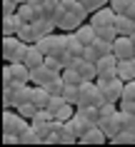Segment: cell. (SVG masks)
Segmentation results:
<instances>
[{
    "label": "cell",
    "mask_w": 135,
    "mask_h": 147,
    "mask_svg": "<svg viewBox=\"0 0 135 147\" xmlns=\"http://www.w3.org/2000/svg\"><path fill=\"white\" fill-rule=\"evenodd\" d=\"M98 87L103 92L105 100H113V102H120L123 97V87H125V80L120 78L118 72H108V75H98Z\"/></svg>",
    "instance_id": "cell-1"
},
{
    "label": "cell",
    "mask_w": 135,
    "mask_h": 147,
    "mask_svg": "<svg viewBox=\"0 0 135 147\" xmlns=\"http://www.w3.org/2000/svg\"><path fill=\"white\" fill-rule=\"evenodd\" d=\"M28 47H30V42L20 40L18 35H5V40H3V57L8 62H23L25 55H28Z\"/></svg>",
    "instance_id": "cell-2"
},
{
    "label": "cell",
    "mask_w": 135,
    "mask_h": 147,
    "mask_svg": "<svg viewBox=\"0 0 135 147\" xmlns=\"http://www.w3.org/2000/svg\"><path fill=\"white\" fill-rule=\"evenodd\" d=\"M30 72L33 70L25 65V62H8L5 70H3V85H25L30 82Z\"/></svg>",
    "instance_id": "cell-3"
},
{
    "label": "cell",
    "mask_w": 135,
    "mask_h": 147,
    "mask_svg": "<svg viewBox=\"0 0 135 147\" xmlns=\"http://www.w3.org/2000/svg\"><path fill=\"white\" fill-rule=\"evenodd\" d=\"M105 97L103 92H100V87H98L95 80H83L80 82V92H78V107H83V105H103Z\"/></svg>",
    "instance_id": "cell-4"
},
{
    "label": "cell",
    "mask_w": 135,
    "mask_h": 147,
    "mask_svg": "<svg viewBox=\"0 0 135 147\" xmlns=\"http://www.w3.org/2000/svg\"><path fill=\"white\" fill-rule=\"evenodd\" d=\"M28 127H30V120L28 117H23L18 110L13 112L10 107H5V112H3V132H13V135L20 137Z\"/></svg>",
    "instance_id": "cell-5"
},
{
    "label": "cell",
    "mask_w": 135,
    "mask_h": 147,
    "mask_svg": "<svg viewBox=\"0 0 135 147\" xmlns=\"http://www.w3.org/2000/svg\"><path fill=\"white\" fill-rule=\"evenodd\" d=\"M113 53L118 60H125V57H135V42L130 35H118L113 40Z\"/></svg>",
    "instance_id": "cell-6"
},
{
    "label": "cell",
    "mask_w": 135,
    "mask_h": 147,
    "mask_svg": "<svg viewBox=\"0 0 135 147\" xmlns=\"http://www.w3.org/2000/svg\"><path fill=\"white\" fill-rule=\"evenodd\" d=\"M115 18H118V13L110 8V5H105V8L95 10V13H90V23L95 25V28H105V25H115Z\"/></svg>",
    "instance_id": "cell-7"
},
{
    "label": "cell",
    "mask_w": 135,
    "mask_h": 147,
    "mask_svg": "<svg viewBox=\"0 0 135 147\" xmlns=\"http://www.w3.org/2000/svg\"><path fill=\"white\" fill-rule=\"evenodd\" d=\"M98 127L108 135V142H110V137H115L123 130V125H120V110H118V115H113V117H100L98 120Z\"/></svg>",
    "instance_id": "cell-8"
},
{
    "label": "cell",
    "mask_w": 135,
    "mask_h": 147,
    "mask_svg": "<svg viewBox=\"0 0 135 147\" xmlns=\"http://www.w3.org/2000/svg\"><path fill=\"white\" fill-rule=\"evenodd\" d=\"M55 75H60V72L50 70L48 65L43 62V65H38V67H33V72H30V82H33V85H48V82L55 78Z\"/></svg>",
    "instance_id": "cell-9"
},
{
    "label": "cell",
    "mask_w": 135,
    "mask_h": 147,
    "mask_svg": "<svg viewBox=\"0 0 135 147\" xmlns=\"http://www.w3.org/2000/svg\"><path fill=\"white\" fill-rule=\"evenodd\" d=\"M75 38L83 42V45H93L95 42V38H98V30H95V25L90 23V20H85V23L80 25V28H75Z\"/></svg>",
    "instance_id": "cell-10"
},
{
    "label": "cell",
    "mask_w": 135,
    "mask_h": 147,
    "mask_svg": "<svg viewBox=\"0 0 135 147\" xmlns=\"http://www.w3.org/2000/svg\"><path fill=\"white\" fill-rule=\"evenodd\" d=\"M18 15H20L23 23H35V20L43 18V10H40V5H33V3H20Z\"/></svg>",
    "instance_id": "cell-11"
},
{
    "label": "cell",
    "mask_w": 135,
    "mask_h": 147,
    "mask_svg": "<svg viewBox=\"0 0 135 147\" xmlns=\"http://www.w3.org/2000/svg\"><path fill=\"white\" fill-rule=\"evenodd\" d=\"M78 142H80V145H103V142H108V135L95 125V127H90L88 132H83Z\"/></svg>",
    "instance_id": "cell-12"
},
{
    "label": "cell",
    "mask_w": 135,
    "mask_h": 147,
    "mask_svg": "<svg viewBox=\"0 0 135 147\" xmlns=\"http://www.w3.org/2000/svg\"><path fill=\"white\" fill-rule=\"evenodd\" d=\"M95 65H98V75L118 72V57H115V53H108V55H103V57H100V60H98Z\"/></svg>",
    "instance_id": "cell-13"
},
{
    "label": "cell",
    "mask_w": 135,
    "mask_h": 147,
    "mask_svg": "<svg viewBox=\"0 0 135 147\" xmlns=\"http://www.w3.org/2000/svg\"><path fill=\"white\" fill-rule=\"evenodd\" d=\"M25 65H28V67H38V65H43V62H45V53H43V50H40L38 45H35V42H30V47H28V55H25Z\"/></svg>",
    "instance_id": "cell-14"
},
{
    "label": "cell",
    "mask_w": 135,
    "mask_h": 147,
    "mask_svg": "<svg viewBox=\"0 0 135 147\" xmlns=\"http://www.w3.org/2000/svg\"><path fill=\"white\" fill-rule=\"evenodd\" d=\"M18 38L25 40V42H38L43 35H40V30L35 28V23H23V25H20V30H18Z\"/></svg>",
    "instance_id": "cell-15"
},
{
    "label": "cell",
    "mask_w": 135,
    "mask_h": 147,
    "mask_svg": "<svg viewBox=\"0 0 135 147\" xmlns=\"http://www.w3.org/2000/svg\"><path fill=\"white\" fill-rule=\"evenodd\" d=\"M20 25H23V20H20V15H18V13L5 15V18H3V38H5V35H18Z\"/></svg>",
    "instance_id": "cell-16"
},
{
    "label": "cell",
    "mask_w": 135,
    "mask_h": 147,
    "mask_svg": "<svg viewBox=\"0 0 135 147\" xmlns=\"http://www.w3.org/2000/svg\"><path fill=\"white\" fill-rule=\"evenodd\" d=\"M118 75L123 80H135V57H125V60H118Z\"/></svg>",
    "instance_id": "cell-17"
},
{
    "label": "cell",
    "mask_w": 135,
    "mask_h": 147,
    "mask_svg": "<svg viewBox=\"0 0 135 147\" xmlns=\"http://www.w3.org/2000/svg\"><path fill=\"white\" fill-rule=\"evenodd\" d=\"M115 28H118V35H130V32L135 30V20L130 15H125V13H118V18H115Z\"/></svg>",
    "instance_id": "cell-18"
},
{
    "label": "cell",
    "mask_w": 135,
    "mask_h": 147,
    "mask_svg": "<svg viewBox=\"0 0 135 147\" xmlns=\"http://www.w3.org/2000/svg\"><path fill=\"white\" fill-rule=\"evenodd\" d=\"M78 72H80V78L83 80H98V65L93 60H80V65H78Z\"/></svg>",
    "instance_id": "cell-19"
},
{
    "label": "cell",
    "mask_w": 135,
    "mask_h": 147,
    "mask_svg": "<svg viewBox=\"0 0 135 147\" xmlns=\"http://www.w3.org/2000/svg\"><path fill=\"white\" fill-rule=\"evenodd\" d=\"M50 97H53V95L48 92V87H45V85H35V87H33V102H35L38 107H48Z\"/></svg>",
    "instance_id": "cell-20"
},
{
    "label": "cell",
    "mask_w": 135,
    "mask_h": 147,
    "mask_svg": "<svg viewBox=\"0 0 135 147\" xmlns=\"http://www.w3.org/2000/svg\"><path fill=\"white\" fill-rule=\"evenodd\" d=\"M43 142H45V140H43V135H40L33 125L23 132V135H20V145H43Z\"/></svg>",
    "instance_id": "cell-21"
},
{
    "label": "cell",
    "mask_w": 135,
    "mask_h": 147,
    "mask_svg": "<svg viewBox=\"0 0 135 147\" xmlns=\"http://www.w3.org/2000/svg\"><path fill=\"white\" fill-rule=\"evenodd\" d=\"M35 28L40 30V35H50V32H55L58 23L53 18H40V20H35Z\"/></svg>",
    "instance_id": "cell-22"
},
{
    "label": "cell",
    "mask_w": 135,
    "mask_h": 147,
    "mask_svg": "<svg viewBox=\"0 0 135 147\" xmlns=\"http://www.w3.org/2000/svg\"><path fill=\"white\" fill-rule=\"evenodd\" d=\"M113 145H135V132L130 130H120L115 137H110Z\"/></svg>",
    "instance_id": "cell-23"
},
{
    "label": "cell",
    "mask_w": 135,
    "mask_h": 147,
    "mask_svg": "<svg viewBox=\"0 0 135 147\" xmlns=\"http://www.w3.org/2000/svg\"><path fill=\"white\" fill-rule=\"evenodd\" d=\"M75 110H78V107H75L73 102H65L63 107H60V110L55 112V120H60V122H68V120H70V117L75 115Z\"/></svg>",
    "instance_id": "cell-24"
},
{
    "label": "cell",
    "mask_w": 135,
    "mask_h": 147,
    "mask_svg": "<svg viewBox=\"0 0 135 147\" xmlns=\"http://www.w3.org/2000/svg\"><path fill=\"white\" fill-rule=\"evenodd\" d=\"M45 87H48V92H50V95H63V90H65V80H63V75H55V78L50 80Z\"/></svg>",
    "instance_id": "cell-25"
},
{
    "label": "cell",
    "mask_w": 135,
    "mask_h": 147,
    "mask_svg": "<svg viewBox=\"0 0 135 147\" xmlns=\"http://www.w3.org/2000/svg\"><path fill=\"white\" fill-rule=\"evenodd\" d=\"M60 75H63V80L68 82V85H80V82H83L80 72H78V70H73V67H63V72H60Z\"/></svg>",
    "instance_id": "cell-26"
},
{
    "label": "cell",
    "mask_w": 135,
    "mask_h": 147,
    "mask_svg": "<svg viewBox=\"0 0 135 147\" xmlns=\"http://www.w3.org/2000/svg\"><path fill=\"white\" fill-rule=\"evenodd\" d=\"M78 92H80V85H68L65 82V90H63V97L68 102H73L75 107H78Z\"/></svg>",
    "instance_id": "cell-27"
},
{
    "label": "cell",
    "mask_w": 135,
    "mask_h": 147,
    "mask_svg": "<svg viewBox=\"0 0 135 147\" xmlns=\"http://www.w3.org/2000/svg\"><path fill=\"white\" fill-rule=\"evenodd\" d=\"M98 110H100V117H113V115H118V102H113V100H105L103 102V105H100V107H98Z\"/></svg>",
    "instance_id": "cell-28"
},
{
    "label": "cell",
    "mask_w": 135,
    "mask_h": 147,
    "mask_svg": "<svg viewBox=\"0 0 135 147\" xmlns=\"http://www.w3.org/2000/svg\"><path fill=\"white\" fill-rule=\"evenodd\" d=\"M98 30V38H103V40H115L118 38V28H115V25H105V28H95Z\"/></svg>",
    "instance_id": "cell-29"
},
{
    "label": "cell",
    "mask_w": 135,
    "mask_h": 147,
    "mask_svg": "<svg viewBox=\"0 0 135 147\" xmlns=\"http://www.w3.org/2000/svg\"><path fill=\"white\" fill-rule=\"evenodd\" d=\"M18 112H20V115L23 117H28V120H33V117H35V112H38V105H35V102H25V105H20V107H15Z\"/></svg>",
    "instance_id": "cell-30"
},
{
    "label": "cell",
    "mask_w": 135,
    "mask_h": 147,
    "mask_svg": "<svg viewBox=\"0 0 135 147\" xmlns=\"http://www.w3.org/2000/svg\"><path fill=\"white\" fill-rule=\"evenodd\" d=\"M83 5H85L88 13H95V10L105 8V5H110V0H83Z\"/></svg>",
    "instance_id": "cell-31"
},
{
    "label": "cell",
    "mask_w": 135,
    "mask_h": 147,
    "mask_svg": "<svg viewBox=\"0 0 135 147\" xmlns=\"http://www.w3.org/2000/svg\"><path fill=\"white\" fill-rule=\"evenodd\" d=\"M65 102H68V100H65L63 95H53V97H50V102H48V110L53 112V115H55V112H58L60 107H63Z\"/></svg>",
    "instance_id": "cell-32"
},
{
    "label": "cell",
    "mask_w": 135,
    "mask_h": 147,
    "mask_svg": "<svg viewBox=\"0 0 135 147\" xmlns=\"http://www.w3.org/2000/svg\"><path fill=\"white\" fill-rule=\"evenodd\" d=\"M35 45H38L40 50H43V53L48 55V53H50V45H53V32H50V35H43V38H40L38 42H35Z\"/></svg>",
    "instance_id": "cell-33"
},
{
    "label": "cell",
    "mask_w": 135,
    "mask_h": 147,
    "mask_svg": "<svg viewBox=\"0 0 135 147\" xmlns=\"http://www.w3.org/2000/svg\"><path fill=\"white\" fill-rule=\"evenodd\" d=\"M83 57H85V60L98 62V60H100V53L95 50V45H85V50H83Z\"/></svg>",
    "instance_id": "cell-34"
},
{
    "label": "cell",
    "mask_w": 135,
    "mask_h": 147,
    "mask_svg": "<svg viewBox=\"0 0 135 147\" xmlns=\"http://www.w3.org/2000/svg\"><path fill=\"white\" fill-rule=\"evenodd\" d=\"M120 112H130V115H135V100H128V97H123V100L118 102Z\"/></svg>",
    "instance_id": "cell-35"
},
{
    "label": "cell",
    "mask_w": 135,
    "mask_h": 147,
    "mask_svg": "<svg viewBox=\"0 0 135 147\" xmlns=\"http://www.w3.org/2000/svg\"><path fill=\"white\" fill-rule=\"evenodd\" d=\"M123 97H128V100H135V80H128L125 87H123ZM120 97V100H123Z\"/></svg>",
    "instance_id": "cell-36"
},
{
    "label": "cell",
    "mask_w": 135,
    "mask_h": 147,
    "mask_svg": "<svg viewBox=\"0 0 135 147\" xmlns=\"http://www.w3.org/2000/svg\"><path fill=\"white\" fill-rule=\"evenodd\" d=\"M18 8H20V3H18V0H3V10H5V15L18 13Z\"/></svg>",
    "instance_id": "cell-37"
},
{
    "label": "cell",
    "mask_w": 135,
    "mask_h": 147,
    "mask_svg": "<svg viewBox=\"0 0 135 147\" xmlns=\"http://www.w3.org/2000/svg\"><path fill=\"white\" fill-rule=\"evenodd\" d=\"M128 5H130V0H110V8L115 10V13H125Z\"/></svg>",
    "instance_id": "cell-38"
},
{
    "label": "cell",
    "mask_w": 135,
    "mask_h": 147,
    "mask_svg": "<svg viewBox=\"0 0 135 147\" xmlns=\"http://www.w3.org/2000/svg\"><path fill=\"white\" fill-rule=\"evenodd\" d=\"M125 15H130V18H133V20H135V0H130V5H128Z\"/></svg>",
    "instance_id": "cell-39"
},
{
    "label": "cell",
    "mask_w": 135,
    "mask_h": 147,
    "mask_svg": "<svg viewBox=\"0 0 135 147\" xmlns=\"http://www.w3.org/2000/svg\"><path fill=\"white\" fill-rule=\"evenodd\" d=\"M130 38H133V42H135V30H133V32H130Z\"/></svg>",
    "instance_id": "cell-40"
},
{
    "label": "cell",
    "mask_w": 135,
    "mask_h": 147,
    "mask_svg": "<svg viewBox=\"0 0 135 147\" xmlns=\"http://www.w3.org/2000/svg\"><path fill=\"white\" fill-rule=\"evenodd\" d=\"M20 3H30V0H20Z\"/></svg>",
    "instance_id": "cell-41"
}]
</instances>
